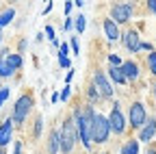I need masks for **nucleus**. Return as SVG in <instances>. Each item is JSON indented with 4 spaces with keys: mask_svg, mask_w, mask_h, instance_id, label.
I'll return each instance as SVG.
<instances>
[{
    "mask_svg": "<svg viewBox=\"0 0 156 154\" xmlns=\"http://www.w3.org/2000/svg\"><path fill=\"white\" fill-rule=\"evenodd\" d=\"M102 30L106 35V41H111V44L122 39V30H119V26H117L111 17H104V20H102Z\"/></svg>",
    "mask_w": 156,
    "mask_h": 154,
    "instance_id": "10",
    "label": "nucleus"
},
{
    "mask_svg": "<svg viewBox=\"0 0 156 154\" xmlns=\"http://www.w3.org/2000/svg\"><path fill=\"white\" fill-rule=\"evenodd\" d=\"M9 95H11V89L9 87H0V109H2V104L9 100Z\"/></svg>",
    "mask_w": 156,
    "mask_h": 154,
    "instance_id": "25",
    "label": "nucleus"
},
{
    "mask_svg": "<svg viewBox=\"0 0 156 154\" xmlns=\"http://www.w3.org/2000/svg\"><path fill=\"white\" fill-rule=\"evenodd\" d=\"M132 13H134V5H130V2H115L108 9V17L117 26H119V24H128L132 20Z\"/></svg>",
    "mask_w": 156,
    "mask_h": 154,
    "instance_id": "7",
    "label": "nucleus"
},
{
    "mask_svg": "<svg viewBox=\"0 0 156 154\" xmlns=\"http://www.w3.org/2000/svg\"><path fill=\"white\" fill-rule=\"evenodd\" d=\"M69 54V44H61L58 46V59H67Z\"/></svg>",
    "mask_w": 156,
    "mask_h": 154,
    "instance_id": "27",
    "label": "nucleus"
},
{
    "mask_svg": "<svg viewBox=\"0 0 156 154\" xmlns=\"http://www.w3.org/2000/svg\"><path fill=\"white\" fill-rule=\"evenodd\" d=\"M141 50H145V52H154L152 44H147V41H141Z\"/></svg>",
    "mask_w": 156,
    "mask_h": 154,
    "instance_id": "34",
    "label": "nucleus"
},
{
    "mask_svg": "<svg viewBox=\"0 0 156 154\" xmlns=\"http://www.w3.org/2000/svg\"><path fill=\"white\" fill-rule=\"evenodd\" d=\"M145 154H156V148H147V152Z\"/></svg>",
    "mask_w": 156,
    "mask_h": 154,
    "instance_id": "40",
    "label": "nucleus"
},
{
    "mask_svg": "<svg viewBox=\"0 0 156 154\" xmlns=\"http://www.w3.org/2000/svg\"><path fill=\"white\" fill-rule=\"evenodd\" d=\"M74 7H85V0H74Z\"/></svg>",
    "mask_w": 156,
    "mask_h": 154,
    "instance_id": "39",
    "label": "nucleus"
},
{
    "mask_svg": "<svg viewBox=\"0 0 156 154\" xmlns=\"http://www.w3.org/2000/svg\"><path fill=\"white\" fill-rule=\"evenodd\" d=\"M128 126L132 128V130H136L139 132L141 128H143V124L147 122V109H145V104L141 102V100H134L130 106H128Z\"/></svg>",
    "mask_w": 156,
    "mask_h": 154,
    "instance_id": "6",
    "label": "nucleus"
},
{
    "mask_svg": "<svg viewBox=\"0 0 156 154\" xmlns=\"http://www.w3.org/2000/svg\"><path fill=\"white\" fill-rule=\"evenodd\" d=\"M72 81H74V70H69V72L65 74V85H69Z\"/></svg>",
    "mask_w": 156,
    "mask_h": 154,
    "instance_id": "35",
    "label": "nucleus"
},
{
    "mask_svg": "<svg viewBox=\"0 0 156 154\" xmlns=\"http://www.w3.org/2000/svg\"><path fill=\"white\" fill-rule=\"evenodd\" d=\"M91 85L98 89V93H100L102 100H113V98H115V89H113V85H111V81H108V76H106L104 70H100V67L93 70Z\"/></svg>",
    "mask_w": 156,
    "mask_h": 154,
    "instance_id": "5",
    "label": "nucleus"
},
{
    "mask_svg": "<svg viewBox=\"0 0 156 154\" xmlns=\"http://www.w3.org/2000/svg\"><path fill=\"white\" fill-rule=\"evenodd\" d=\"M5 61H7V65H9V67H11L13 72H17L20 67L24 65V59H22V54H20V52H11V54L7 56Z\"/></svg>",
    "mask_w": 156,
    "mask_h": 154,
    "instance_id": "15",
    "label": "nucleus"
},
{
    "mask_svg": "<svg viewBox=\"0 0 156 154\" xmlns=\"http://www.w3.org/2000/svg\"><path fill=\"white\" fill-rule=\"evenodd\" d=\"M0 87H2V85H0Z\"/></svg>",
    "mask_w": 156,
    "mask_h": 154,
    "instance_id": "45",
    "label": "nucleus"
},
{
    "mask_svg": "<svg viewBox=\"0 0 156 154\" xmlns=\"http://www.w3.org/2000/svg\"><path fill=\"white\" fill-rule=\"evenodd\" d=\"M13 122L11 117H7L2 124H0V148H7L11 141H13Z\"/></svg>",
    "mask_w": 156,
    "mask_h": 154,
    "instance_id": "12",
    "label": "nucleus"
},
{
    "mask_svg": "<svg viewBox=\"0 0 156 154\" xmlns=\"http://www.w3.org/2000/svg\"><path fill=\"white\" fill-rule=\"evenodd\" d=\"M0 154H7V148H0Z\"/></svg>",
    "mask_w": 156,
    "mask_h": 154,
    "instance_id": "41",
    "label": "nucleus"
},
{
    "mask_svg": "<svg viewBox=\"0 0 156 154\" xmlns=\"http://www.w3.org/2000/svg\"><path fill=\"white\" fill-rule=\"evenodd\" d=\"M152 89H154V100H156V85H154V87H152Z\"/></svg>",
    "mask_w": 156,
    "mask_h": 154,
    "instance_id": "43",
    "label": "nucleus"
},
{
    "mask_svg": "<svg viewBox=\"0 0 156 154\" xmlns=\"http://www.w3.org/2000/svg\"><path fill=\"white\" fill-rule=\"evenodd\" d=\"M106 59H108V65L111 67H122V63H124V59H122L119 54H115V52H108Z\"/></svg>",
    "mask_w": 156,
    "mask_h": 154,
    "instance_id": "23",
    "label": "nucleus"
},
{
    "mask_svg": "<svg viewBox=\"0 0 156 154\" xmlns=\"http://www.w3.org/2000/svg\"><path fill=\"white\" fill-rule=\"evenodd\" d=\"M119 154H139V141H136V139L124 141L122 148H119Z\"/></svg>",
    "mask_w": 156,
    "mask_h": 154,
    "instance_id": "16",
    "label": "nucleus"
},
{
    "mask_svg": "<svg viewBox=\"0 0 156 154\" xmlns=\"http://www.w3.org/2000/svg\"><path fill=\"white\" fill-rule=\"evenodd\" d=\"M13 74H15V72L7 65V61H5V59H0V78H11Z\"/></svg>",
    "mask_w": 156,
    "mask_h": 154,
    "instance_id": "22",
    "label": "nucleus"
},
{
    "mask_svg": "<svg viewBox=\"0 0 156 154\" xmlns=\"http://www.w3.org/2000/svg\"><path fill=\"white\" fill-rule=\"evenodd\" d=\"M0 46H2V30H0Z\"/></svg>",
    "mask_w": 156,
    "mask_h": 154,
    "instance_id": "42",
    "label": "nucleus"
},
{
    "mask_svg": "<svg viewBox=\"0 0 156 154\" xmlns=\"http://www.w3.org/2000/svg\"><path fill=\"white\" fill-rule=\"evenodd\" d=\"M122 72H124V76H126V81H128V83H136V81H139V76H141V67H139V63L132 61V59H124V63H122Z\"/></svg>",
    "mask_w": 156,
    "mask_h": 154,
    "instance_id": "9",
    "label": "nucleus"
},
{
    "mask_svg": "<svg viewBox=\"0 0 156 154\" xmlns=\"http://www.w3.org/2000/svg\"><path fill=\"white\" fill-rule=\"evenodd\" d=\"M69 46H72V52L78 56L80 54V44H78V37H69Z\"/></svg>",
    "mask_w": 156,
    "mask_h": 154,
    "instance_id": "26",
    "label": "nucleus"
},
{
    "mask_svg": "<svg viewBox=\"0 0 156 154\" xmlns=\"http://www.w3.org/2000/svg\"><path fill=\"white\" fill-rule=\"evenodd\" d=\"M58 139H61V154H72L74 152L76 141H78V130H76V124L72 120V115H67L63 120L61 130H58Z\"/></svg>",
    "mask_w": 156,
    "mask_h": 154,
    "instance_id": "2",
    "label": "nucleus"
},
{
    "mask_svg": "<svg viewBox=\"0 0 156 154\" xmlns=\"http://www.w3.org/2000/svg\"><path fill=\"white\" fill-rule=\"evenodd\" d=\"M154 134H156V117H150V115H147V122H145L143 128L139 130L136 141H139V143H150V141L154 139Z\"/></svg>",
    "mask_w": 156,
    "mask_h": 154,
    "instance_id": "11",
    "label": "nucleus"
},
{
    "mask_svg": "<svg viewBox=\"0 0 156 154\" xmlns=\"http://www.w3.org/2000/svg\"><path fill=\"white\" fill-rule=\"evenodd\" d=\"M74 28H76V33H78V35L85 33V28H87V17H85L83 13H78V15L74 17Z\"/></svg>",
    "mask_w": 156,
    "mask_h": 154,
    "instance_id": "20",
    "label": "nucleus"
},
{
    "mask_svg": "<svg viewBox=\"0 0 156 154\" xmlns=\"http://www.w3.org/2000/svg\"><path fill=\"white\" fill-rule=\"evenodd\" d=\"M119 41H122L124 48H126L128 52H132V54H134V52H141V35H139V30H134V28L124 30Z\"/></svg>",
    "mask_w": 156,
    "mask_h": 154,
    "instance_id": "8",
    "label": "nucleus"
},
{
    "mask_svg": "<svg viewBox=\"0 0 156 154\" xmlns=\"http://www.w3.org/2000/svg\"><path fill=\"white\" fill-rule=\"evenodd\" d=\"M52 7H54V5H52V2H48V5H46V9H44V15H48V13L52 11Z\"/></svg>",
    "mask_w": 156,
    "mask_h": 154,
    "instance_id": "38",
    "label": "nucleus"
},
{
    "mask_svg": "<svg viewBox=\"0 0 156 154\" xmlns=\"http://www.w3.org/2000/svg\"><path fill=\"white\" fill-rule=\"evenodd\" d=\"M106 76L115 83V85H128V81H126V76H124V72H122V67H106Z\"/></svg>",
    "mask_w": 156,
    "mask_h": 154,
    "instance_id": "14",
    "label": "nucleus"
},
{
    "mask_svg": "<svg viewBox=\"0 0 156 154\" xmlns=\"http://www.w3.org/2000/svg\"><path fill=\"white\" fill-rule=\"evenodd\" d=\"M41 128H44V117H41V115H37L35 126H33V137H35V139H39V134H41Z\"/></svg>",
    "mask_w": 156,
    "mask_h": 154,
    "instance_id": "24",
    "label": "nucleus"
},
{
    "mask_svg": "<svg viewBox=\"0 0 156 154\" xmlns=\"http://www.w3.org/2000/svg\"><path fill=\"white\" fill-rule=\"evenodd\" d=\"M72 7H74V2L67 0V2H65V17H72Z\"/></svg>",
    "mask_w": 156,
    "mask_h": 154,
    "instance_id": "32",
    "label": "nucleus"
},
{
    "mask_svg": "<svg viewBox=\"0 0 156 154\" xmlns=\"http://www.w3.org/2000/svg\"><path fill=\"white\" fill-rule=\"evenodd\" d=\"M145 63H147V70H150V74L156 78V50L154 52H150L147 56H145Z\"/></svg>",
    "mask_w": 156,
    "mask_h": 154,
    "instance_id": "21",
    "label": "nucleus"
},
{
    "mask_svg": "<svg viewBox=\"0 0 156 154\" xmlns=\"http://www.w3.org/2000/svg\"><path fill=\"white\" fill-rule=\"evenodd\" d=\"M147 9H150L152 13H156V0H150V2H147Z\"/></svg>",
    "mask_w": 156,
    "mask_h": 154,
    "instance_id": "36",
    "label": "nucleus"
},
{
    "mask_svg": "<svg viewBox=\"0 0 156 154\" xmlns=\"http://www.w3.org/2000/svg\"><path fill=\"white\" fill-rule=\"evenodd\" d=\"M61 152V139H58V130L50 128L48 130V141H46V154H58Z\"/></svg>",
    "mask_w": 156,
    "mask_h": 154,
    "instance_id": "13",
    "label": "nucleus"
},
{
    "mask_svg": "<svg viewBox=\"0 0 156 154\" xmlns=\"http://www.w3.org/2000/svg\"><path fill=\"white\" fill-rule=\"evenodd\" d=\"M108 139H111L108 117L95 111V117H93V130H91V143H95V145H104V143H108Z\"/></svg>",
    "mask_w": 156,
    "mask_h": 154,
    "instance_id": "3",
    "label": "nucleus"
},
{
    "mask_svg": "<svg viewBox=\"0 0 156 154\" xmlns=\"http://www.w3.org/2000/svg\"><path fill=\"white\" fill-rule=\"evenodd\" d=\"M58 65H61L63 70H72V61H69V56H67V59H58Z\"/></svg>",
    "mask_w": 156,
    "mask_h": 154,
    "instance_id": "31",
    "label": "nucleus"
},
{
    "mask_svg": "<svg viewBox=\"0 0 156 154\" xmlns=\"http://www.w3.org/2000/svg\"><path fill=\"white\" fill-rule=\"evenodd\" d=\"M26 46H28V41H26V39H20V46H17V48H20V54H24Z\"/></svg>",
    "mask_w": 156,
    "mask_h": 154,
    "instance_id": "33",
    "label": "nucleus"
},
{
    "mask_svg": "<svg viewBox=\"0 0 156 154\" xmlns=\"http://www.w3.org/2000/svg\"><path fill=\"white\" fill-rule=\"evenodd\" d=\"M69 95H72V87H69V85H65V87H63V91L58 93V98H61L63 102H67V100H69Z\"/></svg>",
    "mask_w": 156,
    "mask_h": 154,
    "instance_id": "28",
    "label": "nucleus"
},
{
    "mask_svg": "<svg viewBox=\"0 0 156 154\" xmlns=\"http://www.w3.org/2000/svg\"><path fill=\"white\" fill-rule=\"evenodd\" d=\"M33 106H35V95H33L30 91H26V93L20 95V98L15 100V104H13V111H11V122H13V126L22 128L24 122H26V117H28L30 111H33Z\"/></svg>",
    "mask_w": 156,
    "mask_h": 154,
    "instance_id": "1",
    "label": "nucleus"
},
{
    "mask_svg": "<svg viewBox=\"0 0 156 154\" xmlns=\"http://www.w3.org/2000/svg\"><path fill=\"white\" fill-rule=\"evenodd\" d=\"M13 154H24V143L22 141H15L13 143Z\"/></svg>",
    "mask_w": 156,
    "mask_h": 154,
    "instance_id": "29",
    "label": "nucleus"
},
{
    "mask_svg": "<svg viewBox=\"0 0 156 154\" xmlns=\"http://www.w3.org/2000/svg\"><path fill=\"white\" fill-rule=\"evenodd\" d=\"M13 17H15V9L13 7H7L2 13H0V30H2L5 26H9L13 22Z\"/></svg>",
    "mask_w": 156,
    "mask_h": 154,
    "instance_id": "17",
    "label": "nucleus"
},
{
    "mask_svg": "<svg viewBox=\"0 0 156 154\" xmlns=\"http://www.w3.org/2000/svg\"><path fill=\"white\" fill-rule=\"evenodd\" d=\"M44 35L50 39V44H52V48H58L61 44H58V39H56V30H54V26L52 24H46V28H44Z\"/></svg>",
    "mask_w": 156,
    "mask_h": 154,
    "instance_id": "19",
    "label": "nucleus"
},
{
    "mask_svg": "<svg viewBox=\"0 0 156 154\" xmlns=\"http://www.w3.org/2000/svg\"><path fill=\"white\" fill-rule=\"evenodd\" d=\"M74 28V17H65V22H63V30H72Z\"/></svg>",
    "mask_w": 156,
    "mask_h": 154,
    "instance_id": "30",
    "label": "nucleus"
},
{
    "mask_svg": "<svg viewBox=\"0 0 156 154\" xmlns=\"http://www.w3.org/2000/svg\"><path fill=\"white\" fill-rule=\"evenodd\" d=\"M104 154H108V152H104Z\"/></svg>",
    "mask_w": 156,
    "mask_h": 154,
    "instance_id": "44",
    "label": "nucleus"
},
{
    "mask_svg": "<svg viewBox=\"0 0 156 154\" xmlns=\"http://www.w3.org/2000/svg\"><path fill=\"white\" fill-rule=\"evenodd\" d=\"M85 95H87V102H89V104H93V106L102 100V98H100V93H98V89H95L91 83H89V87L85 89Z\"/></svg>",
    "mask_w": 156,
    "mask_h": 154,
    "instance_id": "18",
    "label": "nucleus"
},
{
    "mask_svg": "<svg viewBox=\"0 0 156 154\" xmlns=\"http://www.w3.org/2000/svg\"><path fill=\"white\" fill-rule=\"evenodd\" d=\"M119 106L122 104L115 100L111 113L106 115V117H108V126H111V134H117V137H122V134L128 130V120H126V115H124V111Z\"/></svg>",
    "mask_w": 156,
    "mask_h": 154,
    "instance_id": "4",
    "label": "nucleus"
},
{
    "mask_svg": "<svg viewBox=\"0 0 156 154\" xmlns=\"http://www.w3.org/2000/svg\"><path fill=\"white\" fill-rule=\"evenodd\" d=\"M58 100H61V98H58V93H56V91H54V93H52V95H50V102H52V104H56V102H58Z\"/></svg>",
    "mask_w": 156,
    "mask_h": 154,
    "instance_id": "37",
    "label": "nucleus"
}]
</instances>
